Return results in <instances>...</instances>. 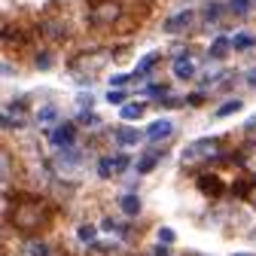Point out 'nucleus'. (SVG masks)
<instances>
[{
  "mask_svg": "<svg viewBox=\"0 0 256 256\" xmlns=\"http://www.w3.org/2000/svg\"><path fill=\"white\" fill-rule=\"evenodd\" d=\"M12 222H16V226H22V229H37L40 222H43L40 202H22L16 208V214H12Z\"/></svg>",
  "mask_w": 256,
  "mask_h": 256,
  "instance_id": "obj_1",
  "label": "nucleus"
},
{
  "mask_svg": "<svg viewBox=\"0 0 256 256\" xmlns=\"http://www.w3.org/2000/svg\"><path fill=\"white\" fill-rule=\"evenodd\" d=\"M216 152V140H196V144H189L186 150H183V165H192V162H198V158H208V156H214Z\"/></svg>",
  "mask_w": 256,
  "mask_h": 256,
  "instance_id": "obj_2",
  "label": "nucleus"
},
{
  "mask_svg": "<svg viewBox=\"0 0 256 256\" xmlns=\"http://www.w3.org/2000/svg\"><path fill=\"white\" fill-rule=\"evenodd\" d=\"M88 18H92V24H113L119 18V6L113 4V0H104V4H98L88 12Z\"/></svg>",
  "mask_w": 256,
  "mask_h": 256,
  "instance_id": "obj_3",
  "label": "nucleus"
},
{
  "mask_svg": "<svg viewBox=\"0 0 256 256\" xmlns=\"http://www.w3.org/2000/svg\"><path fill=\"white\" fill-rule=\"evenodd\" d=\"M52 144L58 150H70L76 144V128H74V122H61L55 132H52Z\"/></svg>",
  "mask_w": 256,
  "mask_h": 256,
  "instance_id": "obj_4",
  "label": "nucleus"
},
{
  "mask_svg": "<svg viewBox=\"0 0 256 256\" xmlns=\"http://www.w3.org/2000/svg\"><path fill=\"white\" fill-rule=\"evenodd\" d=\"M192 18H196V16H192V10H183V12H177V16H171V18H165V30H168V34H180V30H186L189 24H192Z\"/></svg>",
  "mask_w": 256,
  "mask_h": 256,
  "instance_id": "obj_5",
  "label": "nucleus"
},
{
  "mask_svg": "<svg viewBox=\"0 0 256 256\" xmlns=\"http://www.w3.org/2000/svg\"><path fill=\"white\" fill-rule=\"evenodd\" d=\"M174 134V122L171 119H158V122H152L150 128H146V138L150 140H165V138H171Z\"/></svg>",
  "mask_w": 256,
  "mask_h": 256,
  "instance_id": "obj_6",
  "label": "nucleus"
},
{
  "mask_svg": "<svg viewBox=\"0 0 256 256\" xmlns=\"http://www.w3.org/2000/svg\"><path fill=\"white\" fill-rule=\"evenodd\" d=\"M113 138H116L119 146H138V144L144 140V134L138 132V128H116V134H113Z\"/></svg>",
  "mask_w": 256,
  "mask_h": 256,
  "instance_id": "obj_7",
  "label": "nucleus"
},
{
  "mask_svg": "<svg viewBox=\"0 0 256 256\" xmlns=\"http://www.w3.org/2000/svg\"><path fill=\"white\" fill-rule=\"evenodd\" d=\"M162 58V52H150V55H144L140 61H138V68H134V74H132V80H144L150 70H152V64Z\"/></svg>",
  "mask_w": 256,
  "mask_h": 256,
  "instance_id": "obj_8",
  "label": "nucleus"
},
{
  "mask_svg": "<svg viewBox=\"0 0 256 256\" xmlns=\"http://www.w3.org/2000/svg\"><path fill=\"white\" fill-rule=\"evenodd\" d=\"M119 208H122L125 216H138L140 214V198L134 196V192H125V196L119 198Z\"/></svg>",
  "mask_w": 256,
  "mask_h": 256,
  "instance_id": "obj_9",
  "label": "nucleus"
},
{
  "mask_svg": "<svg viewBox=\"0 0 256 256\" xmlns=\"http://www.w3.org/2000/svg\"><path fill=\"white\" fill-rule=\"evenodd\" d=\"M174 76H177V80H192V76H196V64L180 55V58L174 61Z\"/></svg>",
  "mask_w": 256,
  "mask_h": 256,
  "instance_id": "obj_10",
  "label": "nucleus"
},
{
  "mask_svg": "<svg viewBox=\"0 0 256 256\" xmlns=\"http://www.w3.org/2000/svg\"><path fill=\"white\" fill-rule=\"evenodd\" d=\"M229 46H232V40H229V37H216V40H214V46H210V52H208V55H210V58H216V61H220V58H226V52H229Z\"/></svg>",
  "mask_w": 256,
  "mask_h": 256,
  "instance_id": "obj_11",
  "label": "nucleus"
},
{
  "mask_svg": "<svg viewBox=\"0 0 256 256\" xmlns=\"http://www.w3.org/2000/svg\"><path fill=\"white\" fill-rule=\"evenodd\" d=\"M156 165H158V152H146L140 162H138V174H150Z\"/></svg>",
  "mask_w": 256,
  "mask_h": 256,
  "instance_id": "obj_12",
  "label": "nucleus"
},
{
  "mask_svg": "<svg viewBox=\"0 0 256 256\" xmlns=\"http://www.w3.org/2000/svg\"><path fill=\"white\" fill-rule=\"evenodd\" d=\"M232 46L241 49V52H247V49L256 46V37H250V34H235V37H232Z\"/></svg>",
  "mask_w": 256,
  "mask_h": 256,
  "instance_id": "obj_13",
  "label": "nucleus"
},
{
  "mask_svg": "<svg viewBox=\"0 0 256 256\" xmlns=\"http://www.w3.org/2000/svg\"><path fill=\"white\" fill-rule=\"evenodd\" d=\"M244 104H241V98H232V101H226L222 107H216V116H232V113H238Z\"/></svg>",
  "mask_w": 256,
  "mask_h": 256,
  "instance_id": "obj_14",
  "label": "nucleus"
},
{
  "mask_svg": "<svg viewBox=\"0 0 256 256\" xmlns=\"http://www.w3.org/2000/svg\"><path fill=\"white\" fill-rule=\"evenodd\" d=\"M144 116V104H125L122 107V119H140Z\"/></svg>",
  "mask_w": 256,
  "mask_h": 256,
  "instance_id": "obj_15",
  "label": "nucleus"
},
{
  "mask_svg": "<svg viewBox=\"0 0 256 256\" xmlns=\"http://www.w3.org/2000/svg\"><path fill=\"white\" fill-rule=\"evenodd\" d=\"M229 10L235 16H247L250 12V0H229Z\"/></svg>",
  "mask_w": 256,
  "mask_h": 256,
  "instance_id": "obj_16",
  "label": "nucleus"
},
{
  "mask_svg": "<svg viewBox=\"0 0 256 256\" xmlns=\"http://www.w3.org/2000/svg\"><path fill=\"white\" fill-rule=\"evenodd\" d=\"M28 253H30V256H49V247H46L43 241H30V244H28Z\"/></svg>",
  "mask_w": 256,
  "mask_h": 256,
  "instance_id": "obj_17",
  "label": "nucleus"
},
{
  "mask_svg": "<svg viewBox=\"0 0 256 256\" xmlns=\"http://www.w3.org/2000/svg\"><path fill=\"white\" fill-rule=\"evenodd\" d=\"M220 16H222V6H220V4H208V6H204V18H208V22H216Z\"/></svg>",
  "mask_w": 256,
  "mask_h": 256,
  "instance_id": "obj_18",
  "label": "nucleus"
},
{
  "mask_svg": "<svg viewBox=\"0 0 256 256\" xmlns=\"http://www.w3.org/2000/svg\"><path fill=\"white\" fill-rule=\"evenodd\" d=\"M125 98H128V94L119 92V88H110L107 92V104H125Z\"/></svg>",
  "mask_w": 256,
  "mask_h": 256,
  "instance_id": "obj_19",
  "label": "nucleus"
},
{
  "mask_svg": "<svg viewBox=\"0 0 256 256\" xmlns=\"http://www.w3.org/2000/svg\"><path fill=\"white\" fill-rule=\"evenodd\" d=\"M98 174L101 177H113V158H101V162H98Z\"/></svg>",
  "mask_w": 256,
  "mask_h": 256,
  "instance_id": "obj_20",
  "label": "nucleus"
},
{
  "mask_svg": "<svg viewBox=\"0 0 256 256\" xmlns=\"http://www.w3.org/2000/svg\"><path fill=\"white\" fill-rule=\"evenodd\" d=\"M80 122H82V125H86V128H94V125H98V122H101V119H98V116H94V113H92V110H88V113H80Z\"/></svg>",
  "mask_w": 256,
  "mask_h": 256,
  "instance_id": "obj_21",
  "label": "nucleus"
},
{
  "mask_svg": "<svg viewBox=\"0 0 256 256\" xmlns=\"http://www.w3.org/2000/svg\"><path fill=\"white\" fill-rule=\"evenodd\" d=\"M125 168H128V156H116L113 158V174H122Z\"/></svg>",
  "mask_w": 256,
  "mask_h": 256,
  "instance_id": "obj_22",
  "label": "nucleus"
},
{
  "mask_svg": "<svg viewBox=\"0 0 256 256\" xmlns=\"http://www.w3.org/2000/svg\"><path fill=\"white\" fill-rule=\"evenodd\" d=\"M37 119H40L43 125H46V122H52V119H55V107H43V110L37 113Z\"/></svg>",
  "mask_w": 256,
  "mask_h": 256,
  "instance_id": "obj_23",
  "label": "nucleus"
},
{
  "mask_svg": "<svg viewBox=\"0 0 256 256\" xmlns=\"http://www.w3.org/2000/svg\"><path fill=\"white\" fill-rule=\"evenodd\" d=\"M76 235H80V241H92L94 238V226H80Z\"/></svg>",
  "mask_w": 256,
  "mask_h": 256,
  "instance_id": "obj_24",
  "label": "nucleus"
},
{
  "mask_svg": "<svg viewBox=\"0 0 256 256\" xmlns=\"http://www.w3.org/2000/svg\"><path fill=\"white\" fill-rule=\"evenodd\" d=\"M128 80H132V74H116V76L110 80V88H119V86H125Z\"/></svg>",
  "mask_w": 256,
  "mask_h": 256,
  "instance_id": "obj_25",
  "label": "nucleus"
},
{
  "mask_svg": "<svg viewBox=\"0 0 256 256\" xmlns=\"http://www.w3.org/2000/svg\"><path fill=\"white\" fill-rule=\"evenodd\" d=\"M6 171H10V158H6L4 152H0V183L6 180Z\"/></svg>",
  "mask_w": 256,
  "mask_h": 256,
  "instance_id": "obj_26",
  "label": "nucleus"
},
{
  "mask_svg": "<svg viewBox=\"0 0 256 256\" xmlns=\"http://www.w3.org/2000/svg\"><path fill=\"white\" fill-rule=\"evenodd\" d=\"M158 241H165V244H174V229H158Z\"/></svg>",
  "mask_w": 256,
  "mask_h": 256,
  "instance_id": "obj_27",
  "label": "nucleus"
},
{
  "mask_svg": "<svg viewBox=\"0 0 256 256\" xmlns=\"http://www.w3.org/2000/svg\"><path fill=\"white\" fill-rule=\"evenodd\" d=\"M202 189H210V192H216V189H220V183H216V180H202Z\"/></svg>",
  "mask_w": 256,
  "mask_h": 256,
  "instance_id": "obj_28",
  "label": "nucleus"
},
{
  "mask_svg": "<svg viewBox=\"0 0 256 256\" xmlns=\"http://www.w3.org/2000/svg\"><path fill=\"white\" fill-rule=\"evenodd\" d=\"M80 107H92V94H80Z\"/></svg>",
  "mask_w": 256,
  "mask_h": 256,
  "instance_id": "obj_29",
  "label": "nucleus"
},
{
  "mask_svg": "<svg viewBox=\"0 0 256 256\" xmlns=\"http://www.w3.org/2000/svg\"><path fill=\"white\" fill-rule=\"evenodd\" d=\"M37 64H40V68H49L52 58H49V55H40V58H37Z\"/></svg>",
  "mask_w": 256,
  "mask_h": 256,
  "instance_id": "obj_30",
  "label": "nucleus"
},
{
  "mask_svg": "<svg viewBox=\"0 0 256 256\" xmlns=\"http://www.w3.org/2000/svg\"><path fill=\"white\" fill-rule=\"evenodd\" d=\"M247 86H253V88H256V68H253V70L247 74Z\"/></svg>",
  "mask_w": 256,
  "mask_h": 256,
  "instance_id": "obj_31",
  "label": "nucleus"
},
{
  "mask_svg": "<svg viewBox=\"0 0 256 256\" xmlns=\"http://www.w3.org/2000/svg\"><path fill=\"white\" fill-rule=\"evenodd\" d=\"M156 256H171V250H168V244H162V247H158V250H156Z\"/></svg>",
  "mask_w": 256,
  "mask_h": 256,
  "instance_id": "obj_32",
  "label": "nucleus"
},
{
  "mask_svg": "<svg viewBox=\"0 0 256 256\" xmlns=\"http://www.w3.org/2000/svg\"><path fill=\"white\" fill-rule=\"evenodd\" d=\"M247 128H250V132H256V116H250V122H247Z\"/></svg>",
  "mask_w": 256,
  "mask_h": 256,
  "instance_id": "obj_33",
  "label": "nucleus"
},
{
  "mask_svg": "<svg viewBox=\"0 0 256 256\" xmlns=\"http://www.w3.org/2000/svg\"><path fill=\"white\" fill-rule=\"evenodd\" d=\"M235 256H250V253H235Z\"/></svg>",
  "mask_w": 256,
  "mask_h": 256,
  "instance_id": "obj_34",
  "label": "nucleus"
},
{
  "mask_svg": "<svg viewBox=\"0 0 256 256\" xmlns=\"http://www.w3.org/2000/svg\"><path fill=\"white\" fill-rule=\"evenodd\" d=\"M253 183H256V171H253Z\"/></svg>",
  "mask_w": 256,
  "mask_h": 256,
  "instance_id": "obj_35",
  "label": "nucleus"
},
{
  "mask_svg": "<svg viewBox=\"0 0 256 256\" xmlns=\"http://www.w3.org/2000/svg\"><path fill=\"white\" fill-rule=\"evenodd\" d=\"M253 241H256V229H253Z\"/></svg>",
  "mask_w": 256,
  "mask_h": 256,
  "instance_id": "obj_36",
  "label": "nucleus"
}]
</instances>
